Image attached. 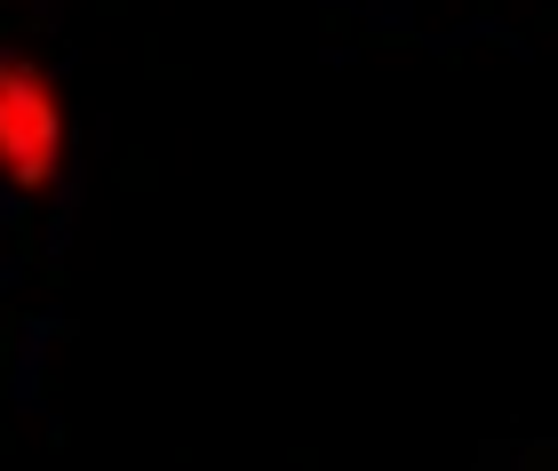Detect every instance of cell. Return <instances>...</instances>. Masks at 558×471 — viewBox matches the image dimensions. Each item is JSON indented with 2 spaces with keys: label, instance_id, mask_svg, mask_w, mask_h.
I'll use <instances>...</instances> for the list:
<instances>
[{
  "label": "cell",
  "instance_id": "1",
  "mask_svg": "<svg viewBox=\"0 0 558 471\" xmlns=\"http://www.w3.org/2000/svg\"><path fill=\"white\" fill-rule=\"evenodd\" d=\"M64 153H72L64 88L48 81L33 57L0 48V184L48 192V184L64 177Z\"/></svg>",
  "mask_w": 558,
  "mask_h": 471
}]
</instances>
